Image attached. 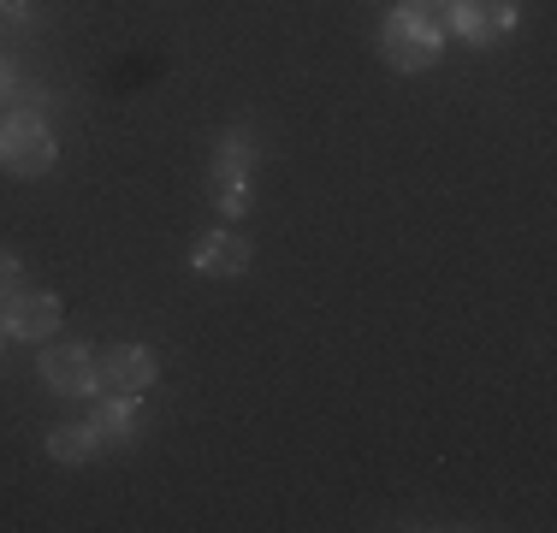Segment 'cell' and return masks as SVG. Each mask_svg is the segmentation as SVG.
<instances>
[{
  "instance_id": "6da1fadb",
  "label": "cell",
  "mask_w": 557,
  "mask_h": 533,
  "mask_svg": "<svg viewBox=\"0 0 557 533\" xmlns=\"http://www.w3.org/2000/svg\"><path fill=\"white\" fill-rule=\"evenodd\" d=\"M380 60L392 72H433L445 60V24L433 18L428 7H392L386 24H380Z\"/></svg>"
},
{
  "instance_id": "7a4b0ae2",
  "label": "cell",
  "mask_w": 557,
  "mask_h": 533,
  "mask_svg": "<svg viewBox=\"0 0 557 533\" xmlns=\"http://www.w3.org/2000/svg\"><path fill=\"white\" fill-rule=\"evenodd\" d=\"M54 160H60V142H54L42 113L12 107L0 119V172H12V178H42V172H54Z\"/></svg>"
},
{
  "instance_id": "3957f363",
  "label": "cell",
  "mask_w": 557,
  "mask_h": 533,
  "mask_svg": "<svg viewBox=\"0 0 557 533\" xmlns=\"http://www.w3.org/2000/svg\"><path fill=\"white\" fill-rule=\"evenodd\" d=\"M445 24L474 48H498V42H510V30L522 24V12H516V0H450Z\"/></svg>"
},
{
  "instance_id": "277c9868",
  "label": "cell",
  "mask_w": 557,
  "mask_h": 533,
  "mask_svg": "<svg viewBox=\"0 0 557 533\" xmlns=\"http://www.w3.org/2000/svg\"><path fill=\"white\" fill-rule=\"evenodd\" d=\"M42 385L54 397H96L101 392V368L89 344H48L42 350Z\"/></svg>"
},
{
  "instance_id": "5b68a950",
  "label": "cell",
  "mask_w": 557,
  "mask_h": 533,
  "mask_svg": "<svg viewBox=\"0 0 557 533\" xmlns=\"http://www.w3.org/2000/svg\"><path fill=\"white\" fill-rule=\"evenodd\" d=\"M60 320H65V309H60L54 290H12L0 302V332L18 344H42L48 332H60Z\"/></svg>"
},
{
  "instance_id": "8992f818",
  "label": "cell",
  "mask_w": 557,
  "mask_h": 533,
  "mask_svg": "<svg viewBox=\"0 0 557 533\" xmlns=\"http://www.w3.org/2000/svg\"><path fill=\"white\" fill-rule=\"evenodd\" d=\"M96 368H101V392H113V397H143L161 380V362H154L149 344H108L96 356Z\"/></svg>"
},
{
  "instance_id": "52a82bcc",
  "label": "cell",
  "mask_w": 557,
  "mask_h": 533,
  "mask_svg": "<svg viewBox=\"0 0 557 533\" xmlns=\"http://www.w3.org/2000/svg\"><path fill=\"white\" fill-rule=\"evenodd\" d=\"M249 261H256V249H249V237H237L232 225H220V232H208L202 244L190 249V266L202 278H244Z\"/></svg>"
},
{
  "instance_id": "ba28073f",
  "label": "cell",
  "mask_w": 557,
  "mask_h": 533,
  "mask_svg": "<svg viewBox=\"0 0 557 533\" xmlns=\"http://www.w3.org/2000/svg\"><path fill=\"white\" fill-rule=\"evenodd\" d=\"M96 450H108V445L96 438V426H89V421L48 426V457H54L60 469H84V462H96Z\"/></svg>"
},
{
  "instance_id": "9c48e42d",
  "label": "cell",
  "mask_w": 557,
  "mask_h": 533,
  "mask_svg": "<svg viewBox=\"0 0 557 533\" xmlns=\"http://www.w3.org/2000/svg\"><path fill=\"white\" fill-rule=\"evenodd\" d=\"M96 438L101 445H131V438L143 433V397H101V409H96Z\"/></svg>"
},
{
  "instance_id": "30bf717a",
  "label": "cell",
  "mask_w": 557,
  "mask_h": 533,
  "mask_svg": "<svg viewBox=\"0 0 557 533\" xmlns=\"http://www.w3.org/2000/svg\"><path fill=\"white\" fill-rule=\"evenodd\" d=\"M249 160H256L249 131H225L220 149H214V178H249Z\"/></svg>"
},
{
  "instance_id": "8fae6325",
  "label": "cell",
  "mask_w": 557,
  "mask_h": 533,
  "mask_svg": "<svg viewBox=\"0 0 557 533\" xmlns=\"http://www.w3.org/2000/svg\"><path fill=\"white\" fill-rule=\"evenodd\" d=\"M214 208L225 220H244L249 213V178H214Z\"/></svg>"
},
{
  "instance_id": "7c38bea8",
  "label": "cell",
  "mask_w": 557,
  "mask_h": 533,
  "mask_svg": "<svg viewBox=\"0 0 557 533\" xmlns=\"http://www.w3.org/2000/svg\"><path fill=\"white\" fill-rule=\"evenodd\" d=\"M18 285H24V261L12 256V249H0V302H7Z\"/></svg>"
},
{
  "instance_id": "4fadbf2b",
  "label": "cell",
  "mask_w": 557,
  "mask_h": 533,
  "mask_svg": "<svg viewBox=\"0 0 557 533\" xmlns=\"http://www.w3.org/2000/svg\"><path fill=\"white\" fill-rule=\"evenodd\" d=\"M12 89H18V72H12V60H7V53H0V107L12 101Z\"/></svg>"
},
{
  "instance_id": "5bb4252c",
  "label": "cell",
  "mask_w": 557,
  "mask_h": 533,
  "mask_svg": "<svg viewBox=\"0 0 557 533\" xmlns=\"http://www.w3.org/2000/svg\"><path fill=\"white\" fill-rule=\"evenodd\" d=\"M409 7H428V12H433V18H440V12L450 7V0H409ZM440 24H445V18H440Z\"/></svg>"
},
{
  "instance_id": "9a60e30c",
  "label": "cell",
  "mask_w": 557,
  "mask_h": 533,
  "mask_svg": "<svg viewBox=\"0 0 557 533\" xmlns=\"http://www.w3.org/2000/svg\"><path fill=\"white\" fill-rule=\"evenodd\" d=\"M0 338H7V332H0Z\"/></svg>"
},
{
  "instance_id": "2e32d148",
  "label": "cell",
  "mask_w": 557,
  "mask_h": 533,
  "mask_svg": "<svg viewBox=\"0 0 557 533\" xmlns=\"http://www.w3.org/2000/svg\"><path fill=\"white\" fill-rule=\"evenodd\" d=\"M0 7H7V0H0Z\"/></svg>"
}]
</instances>
